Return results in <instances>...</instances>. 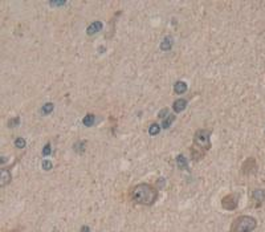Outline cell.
I'll use <instances>...</instances> for the list:
<instances>
[{
  "label": "cell",
  "instance_id": "9c48e42d",
  "mask_svg": "<svg viewBox=\"0 0 265 232\" xmlns=\"http://www.w3.org/2000/svg\"><path fill=\"white\" fill-rule=\"evenodd\" d=\"M253 169H256V161L253 158H249L243 165V170H244V173H249V171H252Z\"/></svg>",
  "mask_w": 265,
  "mask_h": 232
},
{
  "label": "cell",
  "instance_id": "e0dca14e",
  "mask_svg": "<svg viewBox=\"0 0 265 232\" xmlns=\"http://www.w3.org/2000/svg\"><path fill=\"white\" fill-rule=\"evenodd\" d=\"M175 121V116H172V114H170V116L167 117L166 120L163 121V123H162V126L164 127V129H167V127H170L171 126V123Z\"/></svg>",
  "mask_w": 265,
  "mask_h": 232
},
{
  "label": "cell",
  "instance_id": "5bb4252c",
  "mask_svg": "<svg viewBox=\"0 0 265 232\" xmlns=\"http://www.w3.org/2000/svg\"><path fill=\"white\" fill-rule=\"evenodd\" d=\"M53 108H55V106H53L52 102H47V104L43 105V108H41V113L47 116V114H49V113L53 112Z\"/></svg>",
  "mask_w": 265,
  "mask_h": 232
},
{
  "label": "cell",
  "instance_id": "7a4b0ae2",
  "mask_svg": "<svg viewBox=\"0 0 265 232\" xmlns=\"http://www.w3.org/2000/svg\"><path fill=\"white\" fill-rule=\"evenodd\" d=\"M211 147V133L208 130H198L194 138V147H192V158L195 161L200 159L206 151H208Z\"/></svg>",
  "mask_w": 265,
  "mask_h": 232
},
{
  "label": "cell",
  "instance_id": "7402d4cb",
  "mask_svg": "<svg viewBox=\"0 0 265 232\" xmlns=\"http://www.w3.org/2000/svg\"><path fill=\"white\" fill-rule=\"evenodd\" d=\"M166 116H170V114H168V109H163V110H160L159 114H158L159 118H164Z\"/></svg>",
  "mask_w": 265,
  "mask_h": 232
},
{
  "label": "cell",
  "instance_id": "3957f363",
  "mask_svg": "<svg viewBox=\"0 0 265 232\" xmlns=\"http://www.w3.org/2000/svg\"><path fill=\"white\" fill-rule=\"evenodd\" d=\"M257 227V220L252 216L243 215L239 216L231 226L229 232H252Z\"/></svg>",
  "mask_w": 265,
  "mask_h": 232
},
{
  "label": "cell",
  "instance_id": "ffe728a7",
  "mask_svg": "<svg viewBox=\"0 0 265 232\" xmlns=\"http://www.w3.org/2000/svg\"><path fill=\"white\" fill-rule=\"evenodd\" d=\"M19 123H20V118H19V117H16V118H13V120H9V122H8L9 127H15V126H17Z\"/></svg>",
  "mask_w": 265,
  "mask_h": 232
},
{
  "label": "cell",
  "instance_id": "6da1fadb",
  "mask_svg": "<svg viewBox=\"0 0 265 232\" xmlns=\"http://www.w3.org/2000/svg\"><path fill=\"white\" fill-rule=\"evenodd\" d=\"M131 199L138 204L151 206L158 199V191L147 183H141L131 190Z\"/></svg>",
  "mask_w": 265,
  "mask_h": 232
},
{
  "label": "cell",
  "instance_id": "44dd1931",
  "mask_svg": "<svg viewBox=\"0 0 265 232\" xmlns=\"http://www.w3.org/2000/svg\"><path fill=\"white\" fill-rule=\"evenodd\" d=\"M51 151H52V149H51V143H47V145H45V147L43 149V155H44V157H47V155L51 154Z\"/></svg>",
  "mask_w": 265,
  "mask_h": 232
},
{
  "label": "cell",
  "instance_id": "2e32d148",
  "mask_svg": "<svg viewBox=\"0 0 265 232\" xmlns=\"http://www.w3.org/2000/svg\"><path fill=\"white\" fill-rule=\"evenodd\" d=\"M85 146H86V142H84V141H80V142L74 143L73 149H74L76 151H78V153H82V151H85Z\"/></svg>",
  "mask_w": 265,
  "mask_h": 232
},
{
  "label": "cell",
  "instance_id": "52a82bcc",
  "mask_svg": "<svg viewBox=\"0 0 265 232\" xmlns=\"http://www.w3.org/2000/svg\"><path fill=\"white\" fill-rule=\"evenodd\" d=\"M11 182V171H8L7 169H3L2 170V182H0V186L4 187L7 183Z\"/></svg>",
  "mask_w": 265,
  "mask_h": 232
},
{
  "label": "cell",
  "instance_id": "30bf717a",
  "mask_svg": "<svg viewBox=\"0 0 265 232\" xmlns=\"http://www.w3.org/2000/svg\"><path fill=\"white\" fill-rule=\"evenodd\" d=\"M252 198L259 202V203H263V202L265 200V191L264 190H256V191H253Z\"/></svg>",
  "mask_w": 265,
  "mask_h": 232
},
{
  "label": "cell",
  "instance_id": "7c38bea8",
  "mask_svg": "<svg viewBox=\"0 0 265 232\" xmlns=\"http://www.w3.org/2000/svg\"><path fill=\"white\" fill-rule=\"evenodd\" d=\"M176 166L179 167V169H183V170H187V159L183 157V155H178L176 157Z\"/></svg>",
  "mask_w": 265,
  "mask_h": 232
},
{
  "label": "cell",
  "instance_id": "5b68a950",
  "mask_svg": "<svg viewBox=\"0 0 265 232\" xmlns=\"http://www.w3.org/2000/svg\"><path fill=\"white\" fill-rule=\"evenodd\" d=\"M102 23L101 21H93L91 24L88 27V31H86V33L89 36H93L94 33H97V32H99V31H102Z\"/></svg>",
  "mask_w": 265,
  "mask_h": 232
},
{
  "label": "cell",
  "instance_id": "ba28073f",
  "mask_svg": "<svg viewBox=\"0 0 265 232\" xmlns=\"http://www.w3.org/2000/svg\"><path fill=\"white\" fill-rule=\"evenodd\" d=\"M186 90H187V84L184 81H178L174 85V92L176 94H183Z\"/></svg>",
  "mask_w": 265,
  "mask_h": 232
},
{
  "label": "cell",
  "instance_id": "4fadbf2b",
  "mask_svg": "<svg viewBox=\"0 0 265 232\" xmlns=\"http://www.w3.org/2000/svg\"><path fill=\"white\" fill-rule=\"evenodd\" d=\"M171 47H172V39H171V37H166V39L162 41V44H160V49L164 51V52L170 51Z\"/></svg>",
  "mask_w": 265,
  "mask_h": 232
},
{
  "label": "cell",
  "instance_id": "603a6c76",
  "mask_svg": "<svg viewBox=\"0 0 265 232\" xmlns=\"http://www.w3.org/2000/svg\"><path fill=\"white\" fill-rule=\"evenodd\" d=\"M66 2H49V5L52 7H56V5H65Z\"/></svg>",
  "mask_w": 265,
  "mask_h": 232
},
{
  "label": "cell",
  "instance_id": "9a60e30c",
  "mask_svg": "<svg viewBox=\"0 0 265 232\" xmlns=\"http://www.w3.org/2000/svg\"><path fill=\"white\" fill-rule=\"evenodd\" d=\"M159 131H160V127H159L158 123H152L151 126L149 127V134L150 135H156V134H159Z\"/></svg>",
  "mask_w": 265,
  "mask_h": 232
},
{
  "label": "cell",
  "instance_id": "d6986e66",
  "mask_svg": "<svg viewBox=\"0 0 265 232\" xmlns=\"http://www.w3.org/2000/svg\"><path fill=\"white\" fill-rule=\"evenodd\" d=\"M41 166H43V169H44L45 171H49V170H51L52 167H53V165H52L51 161H43V165H41Z\"/></svg>",
  "mask_w": 265,
  "mask_h": 232
},
{
  "label": "cell",
  "instance_id": "8992f818",
  "mask_svg": "<svg viewBox=\"0 0 265 232\" xmlns=\"http://www.w3.org/2000/svg\"><path fill=\"white\" fill-rule=\"evenodd\" d=\"M172 108H174V112H175V113L183 112V110L187 108V101L183 100V98H180V100H176V101L174 102V105H172Z\"/></svg>",
  "mask_w": 265,
  "mask_h": 232
},
{
  "label": "cell",
  "instance_id": "cb8c5ba5",
  "mask_svg": "<svg viewBox=\"0 0 265 232\" xmlns=\"http://www.w3.org/2000/svg\"><path fill=\"white\" fill-rule=\"evenodd\" d=\"M163 184H164V179L163 178H160V180H158V186L159 187H163Z\"/></svg>",
  "mask_w": 265,
  "mask_h": 232
},
{
  "label": "cell",
  "instance_id": "ac0fdd59",
  "mask_svg": "<svg viewBox=\"0 0 265 232\" xmlns=\"http://www.w3.org/2000/svg\"><path fill=\"white\" fill-rule=\"evenodd\" d=\"M25 145H27L25 139H24V138H21V137H19V138H17L16 141H15V146H16L17 149H24Z\"/></svg>",
  "mask_w": 265,
  "mask_h": 232
},
{
  "label": "cell",
  "instance_id": "8fae6325",
  "mask_svg": "<svg viewBox=\"0 0 265 232\" xmlns=\"http://www.w3.org/2000/svg\"><path fill=\"white\" fill-rule=\"evenodd\" d=\"M94 122H95V116H94V114H88V116H85V118L82 120V123L85 125L86 127L93 126Z\"/></svg>",
  "mask_w": 265,
  "mask_h": 232
},
{
  "label": "cell",
  "instance_id": "d4e9b609",
  "mask_svg": "<svg viewBox=\"0 0 265 232\" xmlns=\"http://www.w3.org/2000/svg\"><path fill=\"white\" fill-rule=\"evenodd\" d=\"M90 230H89V227H82L81 228V232H89Z\"/></svg>",
  "mask_w": 265,
  "mask_h": 232
},
{
  "label": "cell",
  "instance_id": "277c9868",
  "mask_svg": "<svg viewBox=\"0 0 265 232\" xmlns=\"http://www.w3.org/2000/svg\"><path fill=\"white\" fill-rule=\"evenodd\" d=\"M221 206L224 207L225 210H228V211L236 208V206H237V196L235 195V194H229V195L224 196V198H223V200H221Z\"/></svg>",
  "mask_w": 265,
  "mask_h": 232
},
{
  "label": "cell",
  "instance_id": "484cf974",
  "mask_svg": "<svg viewBox=\"0 0 265 232\" xmlns=\"http://www.w3.org/2000/svg\"><path fill=\"white\" fill-rule=\"evenodd\" d=\"M13 232H16V231H13Z\"/></svg>",
  "mask_w": 265,
  "mask_h": 232
}]
</instances>
